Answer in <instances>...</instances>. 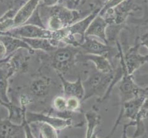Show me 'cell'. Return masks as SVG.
Returning <instances> with one entry per match:
<instances>
[{
	"label": "cell",
	"instance_id": "cell-1",
	"mask_svg": "<svg viewBox=\"0 0 148 138\" xmlns=\"http://www.w3.org/2000/svg\"><path fill=\"white\" fill-rule=\"evenodd\" d=\"M50 8L47 29L51 31H58L69 26L82 19V15H86L76 9H71L61 5Z\"/></svg>",
	"mask_w": 148,
	"mask_h": 138
},
{
	"label": "cell",
	"instance_id": "cell-2",
	"mask_svg": "<svg viewBox=\"0 0 148 138\" xmlns=\"http://www.w3.org/2000/svg\"><path fill=\"white\" fill-rule=\"evenodd\" d=\"M114 76V72L103 73L97 71L96 73L91 74L83 83L84 94L82 102L85 101L95 95L99 97L97 102L99 101L107 92Z\"/></svg>",
	"mask_w": 148,
	"mask_h": 138
},
{
	"label": "cell",
	"instance_id": "cell-3",
	"mask_svg": "<svg viewBox=\"0 0 148 138\" xmlns=\"http://www.w3.org/2000/svg\"><path fill=\"white\" fill-rule=\"evenodd\" d=\"M0 35H8L18 38H44L61 42L62 34L61 30L51 31L46 28H42L32 24L25 23L12 28Z\"/></svg>",
	"mask_w": 148,
	"mask_h": 138
},
{
	"label": "cell",
	"instance_id": "cell-4",
	"mask_svg": "<svg viewBox=\"0 0 148 138\" xmlns=\"http://www.w3.org/2000/svg\"><path fill=\"white\" fill-rule=\"evenodd\" d=\"M80 49L71 45H67L57 48L52 52L51 56V65L56 73H63L68 71L75 65L77 54L80 53Z\"/></svg>",
	"mask_w": 148,
	"mask_h": 138
},
{
	"label": "cell",
	"instance_id": "cell-5",
	"mask_svg": "<svg viewBox=\"0 0 148 138\" xmlns=\"http://www.w3.org/2000/svg\"><path fill=\"white\" fill-rule=\"evenodd\" d=\"M147 98V94H142L138 95V96L132 99H130V100L124 102V104L121 105V112H120L118 119L116 121L114 128L112 130V132H110L108 137H110L114 133L116 128L120 124L122 117L129 119H130V121H134L137 113L139 112L144 101Z\"/></svg>",
	"mask_w": 148,
	"mask_h": 138
},
{
	"label": "cell",
	"instance_id": "cell-6",
	"mask_svg": "<svg viewBox=\"0 0 148 138\" xmlns=\"http://www.w3.org/2000/svg\"><path fill=\"white\" fill-rule=\"evenodd\" d=\"M25 117L27 122L29 124L35 122H44L50 124L56 130L64 129L72 124V121L70 119H64L42 113L26 111Z\"/></svg>",
	"mask_w": 148,
	"mask_h": 138
},
{
	"label": "cell",
	"instance_id": "cell-7",
	"mask_svg": "<svg viewBox=\"0 0 148 138\" xmlns=\"http://www.w3.org/2000/svg\"><path fill=\"white\" fill-rule=\"evenodd\" d=\"M140 43H137L130 47L124 54V60L127 71L129 75H132L137 69L147 62V55H142L139 51Z\"/></svg>",
	"mask_w": 148,
	"mask_h": 138
},
{
	"label": "cell",
	"instance_id": "cell-8",
	"mask_svg": "<svg viewBox=\"0 0 148 138\" xmlns=\"http://www.w3.org/2000/svg\"><path fill=\"white\" fill-rule=\"evenodd\" d=\"M78 47L82 53L106 56L114 51L115 49L102 41L97 40L93 37L85 36L84 41ZM107 57V56H106Z\"/></svg>",
	"mask_w": 148,
	"mask_h": 138
},
{
	"label": "cell",
	"instance_id": "cell-9",
	"mask_svg": "<svg viewBox=\"0 0 148 138\" xmlns=\"http://www.w3.org/2000/svg\"><path fill=\"white\" fill-rule=\"evenodd\" d=\"M101 8L95 10L94 11L91 12L86 16L83 18V19L77 21V22L71 25H70L69 26L64 28L67 33V36L68 35H72V36L75 37L76 35H79L81 39L84 42L86 29L90 25L91 22H92V20L95 19V16L98 15Z\"/></svg>",
	"mask_w": 148,
	"mask_h": 138
},
{
	"label": "cell",
	"instance_id": "cell-10",
	"mask_svg": "<svg viewBox=\"0 0 148 138\" xmlns=\"http://www.w3.org/2000/svg\"><path fill=\"white\" fill-rule=\"evenodd\" d=\"M77 61H91L96 68L97 71L103 73H112L114 72L112 65L106 56L91 54L79 53L76 57Z\"/></svg>",
	"mask_w": 148,
	"mask_h": 138
},
{
	"label": "cell",
	"instance_id": "cell-11",
	"mask_svg": "<svg viewBox=\"0 0 148 138\" xmlns=\"http://www.w3.org/2000/svg\"><path fill=\"white\" fill-rule=\"evenodd\" d=\"M8 61L0 64V100L5 104L6 108L9 107L10 104L11 103L8 95V80L13 75L12 71L10 70Z\"/></svg>",
	"mask_w": 148,
	"mask_h": 138
},
{
	"label": "cell",
	"instance_id": "cell-12",
	"mask_svg": "<svg viewBox=\"0 0 148 138\" xmlns=\"http://www.w3.org/2000/svg\"><path fill=\"white\" fill-rule=\"evenodd\" d=\"M40 0H27L16 12L13 19L14 27L26 23L37 9Z\"/></svg>",
	"mask_w": 148,
	"mask_h": 138
},
{
	"label": "cell",
	"instance_id": "cell-13",
	"mask_svg": "<svg viewBox=\"0 0 148 138\" xmlns=\"http://www.w3.org/2000/svg\"><path fill=\"white\" fill-rule=\"evenodd\" d=\"M108 23L99 14L95 16L86 30L85 36L98 38L105 44H108L106 36Z\"/></svg>",
	"mask_w": 148,
	"mask_h": 138
},
{
	"label": "cell",
	"instance_id": "cell-14",
	"mask_svg": "<svg viewBox=\"0 0 148 138\" xmlns=\"http://www.w3.org/2000/svg\"><path fill=\"white\" fill-rule=\"evenodd\" d=\"M57 74L62 83L64 96L66 97H75L82 101L84 94V90L83 82L80 78H78L76 81L71 82V81L66 80L62 74L60 73H57Z\"/></svg>",
	"mask_w": 148,
	"mask_h": 138
},
{
	"label": "cell",
	"instance_id": "cell-15",
	"mask_svg": "<svg viewBox=\"0 0 148 138\" xmlns=\"http://www.w3.org/2000/svg\"><path fill=\"white\" fill-rule=\"evenodd\" d=\"M10 137H26L23 125L16 124L8 119L0 118V138Z\"/></svg>",
	"mask_w": 148,
	"mask_h": 138
},
{
	"label": "cell",
	"instance_id": "cell-16",
	"mask_svg": "<svg viewBox=\"0 0 148 138\" xmlns=\"http://www.w3.org/2000/svg\"><path fill=\"white\" fill-rule=\"evenodd\" d=\"M15 51L10 55L8 64L10 70L13 75L16 73H22L27 71L29 68V60L30 57L27 56L20 50Z\"/></svg>",
	"mask_w": 148,
	"mask_h": 138
},
{
	"label": "cell",
	"instance_id": "cell-17",
	"mask_svg": "<svg viewBox=\"0 0 148 138\" xmlns=\"http://www.w3.org/2000/svg\"><path fill=\"white\" fill-rule=\"evenodd\" d=\"M0 40L3 42L6 46L7 56L13 54L20 49H25L30 54H33L35 52V51L20 38L10 36L8 35H0Z\"/></svg>",
	"mask_w": 148,
	"mask_h": 138
},
{
	"label": "cell",
	"instance_id": "cell-18",
	"mask_svg": "<svg viewBox=\"0 0 148 138\" xmlns=\"http://www.w3.org/2000/svg\"><path fill=\"white\" fill-rule=\"evenodd\" d=\"M52 81L48 77L42 76L34 80L30 84V90L35 97L44 98L49 94Z\"/></svg>",
	"mask_w": 148,
	"mask_h": 138
},
{
	"label": "cell",
	"instance_id": "cell-19",
	"mask_svg": "<svg viewBox=\"0 0 148 138\" xmlns=\"http://www.w3.org/2000/svg\"><path fill=\"white\" fill-rule=\"evenodd\" d=\"M34 51L52 52L58 48L51 39L44 38H20Z\"/></svg>",
	"mask_w": 148,
	"mask_h": 138
},
{
	"label": "cell",
	"instance_id": "cell-20",
	"mask_svg": "<svg viewBox=\"0 0 148 138\" xmlns=\"http://www.w3.org/2000/svg\"><path fill=\"white\" fill-rule=\"evenodd\" d=\"M84 117L87 121L86 137H94L95 130L100 124L101 117L98 114V112L93 109L87 111Z\"/></svg>",
	"mask_w": 148,
	"mask_h": 138
},
{
	"label": "cell",
	"instance_id": "cell-21",
	"mask_svg": "<svg viewBox=\"0 0 148 138\" xmlns=\"http://www.w3.org/2000/svg\"><path fill=\"white\" fill-rule=\"evenodd\" d=\"M37 123L39 127V137L45 138H57L58 134L54 127L50 124L44 122H35Z\"/></svg>",
	"mask_w": 148,
	"mask_h": 138
},
{
	"label": "cell",
	"instance_id": "cell-22",
	"mask_svg": "<svg viewBox=\"0 0 148 138\" xmlns=\"http://www.w3.org/2000/svg\"><path fill=\"white\" fill-rule=\"evenodd\" d=\"M52 107L56 112H63L67 111L66 97L63 96L56 97L52 101Z\"/></svg>",
	"mask_w": 148,
	"mask_h": 138
},
{
	"label": "cell",
	"instance_id": "cell-23",
	"mask_svg": "<svg viewBox=\"0 0 148 138\" xmlns=\"http://www.w3.org/2000/svg\"><path fill=\"white\" fill-rule=\"evenodd\" d=\"M81 100L75 97H66V108L67 111L75 112L78 111L81 106Z\"/></svg>",
	"mask_w": 148,
	"mask_h": 138
},
{
	"label": "cell",
	"instance_id": "cell-24",
	"mask_svg": "<svg viewBox=\"0 0 148 138\" xmlns=\"http://www.w3.org/2000/svg\"><path fill=\"white\" fill-rule=\"evenodd\" d=\"M124 1L125 0H107L102 6L100 12H103L108 8H114V7L121 4V3L124 2Z\"/></svg>",
	"mask_w": 148,
	"mask_h": 138
},
{
	"label": "cell",
	"instance_id": "cell-25",
	"mask_svg": "<svg viewBox=\"0 0 148 138\" xmlns=\"http://www.w3.org/2000/svg\"><path fill=\"white\" fill-rule=\"evenodd\" d=\"M43 6L45 7H52L56 5H61L64 0H42Z\"/></svg>",
	"mask_w": 148,
	"mask_h": 138
},
{
	"label": "cell",
	"instance_id": "cell-26",
	"mask_svg": "<svg viewBox=\"0 0 148 138\" xmlns=\"http://www.w3.org/2000/svg\"><path fill=\"white\" fill-rule=\"evenodd\" d=\"M32 100L27 95H22L20 97V104L21 107H27V105L32 103Z\"/></svg>",
	"mask_w": 148,
	"mask_h": 138
},
{
	"label": "cell",
	"instance_id": "cell-27",
	"mask_svg": "<svg viewBox=\"0 0 148 138\" xmlns=\"http://www.w3.org/2000/svg\"><path fill=\"white\" fill-rule=\"evenodd\" d=\"M0 2L4 3V4L6 5L7 6H8L9 8H13L15 10H16L15 8V5L17 4V3H19V4L20 3L19 0H0ZM17 11H18V10H17Z\"/></svg>",
	"mask_w": 148,
	"mask_h": 138
},
{
	"label": "cell",
	"instance_id": "cell-28",
	"mask_svg": "<svg viewBox=\"0 0 148 138\" xmlns=\"http://www.w3.org/2000/svg\"><path fill=\"white\" fill-rule=\"evenodd\" d=\"M7 51L5 44L0 40V60L4 59L7 57Z\"/></svg>",
	"mask_w": 148,
	"mask_h": 138
},
{
	"label": "cell",
	"instance_id": "cell-29",
	"mask_svg": "<svg viewBox=\"0 0 148 138\" xmlns=\"http://www.w3.org/2000/svg\"><path fill=\"white\" fill-rule=\"evenodd\" d=\"M11 55V54H10ZM10 55H9V56H7V57L5 58V59H2V60H0V64H1L2 62H5V61H8V60L9 59V58H10Z\"/></svg>",
	"mask_w": 148,
	"mask_h": 138
},
{
	"label": "cell",
	"instance_id": "cell-30",
	"mask_svg": "<svg viewBox=\"0 0 148 138\" xmlns=\"http://www.w3.org/2000/svg\"><path fill=\"white\" fill-rule=\"evenodd\" d=\"M69 1H71V3H73V4L75 6V3H76V1H77V0H69Z\"/></svg>",
	"mask_w": 148,
	"mask_h": 138
},
{
	"label": "cell",
	"instance_id": "cell-31",
	"mask_svg": "<svg viewBox=\"0 0 148 138\" xmlns=\"http://www.w3.org/2000/svg\"><path fill=\"white\" fill-rule=\"evenodd\" d=\"M80 1H81V0H77L76 3H75V7H76L77 5H78V4H79V3Z\"/></svg>",
	"mask_w": 148,
	"mask_h": 138
}]
</instances>
